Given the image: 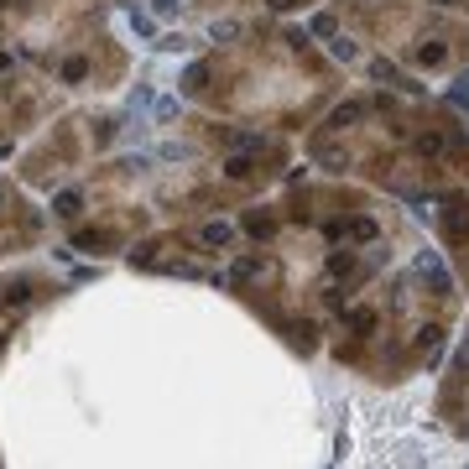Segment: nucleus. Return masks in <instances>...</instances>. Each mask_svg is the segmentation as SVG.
Returning <instances> with one entry per match:
<instances>
[{
    "label": "nucleus",
    "mask_w": 469,
    "mask_h": 469,
    "mask_svg": "<svg viewBox=\"0 0 469 469\" xmlns=\"http://www.w3.org/2000/svg\"><path fill=\"white\" fill-rule=\"evenodd\" d=\"M199 240L203 246H214V250H224V246H234V224H224V219H209L199 230Z\"/></svg>",
    "instance_id": "f257e3e1"
},
{
    "label": "nucleus",
    "mask_w": 469,
    "mask_h": 469,
    "mask_svg": "<svg viewBox=\"0 0 469 469\" xmlns=\"http://www.w3.org/2000/svg\"><path fill=\"white\" fill-rule=\"evenodd\" d=\"M417 271H422V277H433L438 292H448V287H454V281H448V271H443V261H438L433 250H422V256H417Z\"/></svg>",
    "instance_id": "f03ea898"
},
{
    "label": "nucleus",
    "mask_w": 469,
    "mask_h": 469,
    "mask_svg": "<svg viewBox=\"0 0 469 469\" xmlns=\"http://www.w3.org/2000/svg\"><path fill=\"white\" fill-rule=\"evenodd\" d=\"M79 209H83V199L73 193V188H63L58 199H52V214H58V219H79Z\"/></svg>",
    "instance_id": "7ed1b4c3"
},
{
    "label": "nucleus",
    "mask_w": 469,
    "mask_h": 469,
    "mask_svg": "<svg viewBox=\"0 0 469 469\" xmlns=\"http://www.w3.org/2000/svg\"><path fill=\"white\" fill-rule=\"evenodd\" d=\"M224 177H234V183H240V177H250V157H246V152L224 157Z\"/></svg>",
    "instance_id": "20e7f679"
},
{
    "label": "nucleus",
    "mask_w": 469,
    "mask_h": 469,
    "mask_svg": "<svg viewBox=\"0 0 469 469\" xmlns=\"http://www.w3.org/2000/svg\"><path fill=\"white\" fill-rule=\"evenodd\" d=\"M370 73H375V79H386V83H401V89H417V83H407V79H401V73H397V68H391V63H386V58L375 63V68H370Z\"/></svg>",
    "instance_id": "39448f33"
},
{
    "label": "nucleus",
    "mask_w": 469,
    "mask_h": 469,
    "mask_svg": "<svg viewBox=\"0 0 469 469\" xmlns=\"http://www.w3.org/2000/svg\"><path fill=\"white\" fill-rule=\"evenodd\" d=\"M203 79H209V68H203V63H193V68L183 73V89L193 94V89H203Z\"/></svg>",
    "instance_id": "423d86ee"
},
{
    "label": "nucleus",
    "mask_w": 469,
    "mask_h": 469,
    "mask_svg": "<svg viewBox=\"0 0 469 469\" xmlns=\"http://www.w3.org/2000/svg\"><path fill=\"white\" fill-rule=\"evenodd\" d=\"M256 271H261V261H256V256H240L230 277H234V281H246V277H256Z\"/></svg>",
    "instance_id": "0eeeda50"
},
{
    "label": "nucleus",
    "mask_w": 469,
    "mask_h": 469,
    "mask_svg": "<svg viewBox=\"0 0 469 469\" xmlns=\"http://www.w3.org/2000/svg\"><path fill=\"white\" fill-rule=\"evenodd\" d=\"M350 120H360V105H339L328 115V126H350Z\"/></svg>",
    "instance_id": "6e6552de"
},
{
    "label": "nucleus",
    "mask_w": 469,
    "mask_h": 469,
    "mask_svg": "<svg viewBox=\"0 0 469 469\" xmlns=\"http://www.w3.org/2000/svg\"><path fill=\"white\" fill-rule=\"evenodd\" d=\"M83 73H89V63H83V58H68V63H63V79H68V83H79Z\"/></svg>",
    "instance_id": "1a4fd4ad"
},
{
    "label": "nucleus",
    "mask_w": 469,
    "mask_h": 469,
    "mask_svg": "<svg viewBox=\"0 0 469 469\" xmlns=\"http://www.w3.org/2000/svg\"><path fill=\"white\" fill-rule=\"evenodd\" d=\"M328 52H334V58H344V63H350V58H355V42H344V37H334V42H328Z\"/></svg>",
    "instance_id": "9d476101"
},
{
    "label": "nucleus",
    "mask_w": 469,
    "mask_h": 469,
    "mask_svg": "<svg viewBox=\"0 0 469 469\" xmlns=\"http://www.w3.org/2000/svg\"><path fill=\"white\" fill-rule=\"evenodd\" d=\"M350 234H355V240H375V224H370V219H355Z\"/></svg>",
    "instance_id": "9b49d317"
},
{
    "label": "nucleus",
    "mask_w": 469,
    "mask_h": 469,
    "mask_svg": "<svg viewBox=\"0 0 469 469\" xmlns=\"http://www.w3.org/2000/svg\"><path fill=\"white\" fill-rule=\"evenodd\" d=\"M26 297H32V287H26V281H16L11 292H6V303H16V308H21V303H26Z\"/></svg>",
    "instance_id": "f8f14e48"
},
{
    "label": "nucleus",
    "mask_w": 469,
    "mask_h": 469,
    "mask_svg": "<svg viewBox=\"0 0 469 469\" xmlns=\"http://www.w3.org/2000/svg\"><path fill=\"white\" fill-rule=\"evenodd\" d=\"M234 32H240V26H234V21H214V42H230Z\"/></svg>",
    "instance_id": "ddd939ff"
},
{
    "label": "nucleus",
    "mask_w": 469,
    "mask_h": 469,
    "mask_svg": "<svg viewBox=\"0 0 469 469\" xmlns=\"http://www.w3.org/2000/svg\"><path fill=\"white\" fill-rule=\"evenodd\" d=\"M448 99H454V105H469V79H459L454 89H448Z\"/></svg>",
    "instance_id": "4468645a"
},
{
    "label": "nucleus",
    "mask_w": 469,
    "mask_h": 469,
    "mask_svg": "<svg viewBox=\"0 0 469 469\" xmlns=\"http://www.w3.org/2000/svg\"><path fill=\"white\" fill-rule=\"evenodd\" d=\"M313 32L318 37H334V16H313Z\"/></svg>",
    "instance_id": "2eb2a0df"
},
{
    "label": "nucleus",
    "mask_w": 469,
    "mask_h": 469,
    "mask_svg": "<svg viewBox=\"0 0 469 469\" xmlns=\"http://www.w3.org/2000/svg\"><path fill=\"white\" fill-rule=\"evenodd\" d=\"M287 6H297V0H271V11H287Z\"/></svg>",
    "instance_id": "dca6fc26"
},
{
    "label": "nucleus",
    "mask_w": 469,
    "mask_h": 469,
    "mask_svg": "<svg viewBox=\"0 0 469 469\" xmlns=\"http://www.w3.org/2000/svg\"><path fill=\"white\" fill-rule=\"evenodd\" d=\"M6 68H11V58H6V52H0V73H6Z\"/></svg>",
    "instance_id": "f3484780"
},
{
    "label": "nucleus",
    "mask_w": 469,
    "mask_h": 469,
    "mask_svg": "<svg viewBox=\"0 0 469 469\" xmlns=\"http://www.w3.org/2000/svg\"><path fill=\"white\" fill-rule=\"evenodd\" d=\"M433 6H454V0H433Z\"/></svg>",
    "instance_id": "a211bd4d"
}]
</instances>
